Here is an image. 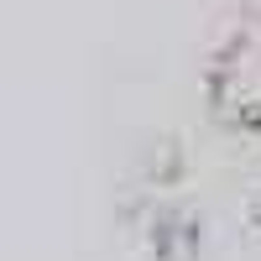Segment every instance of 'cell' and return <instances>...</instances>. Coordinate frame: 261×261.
<instances>
[{"label": "cell", "mask_w": 261, "mask_h": 261, "mask_svg": "<svg viewBox=\"0 0 261 261\" xmlns=\"http://www.w3.org/2000/svg\"><path fill=\"white\" fill-rule=\"evenodd\" d=\"M209 120L230 136L261 141V11H241L204 63Z\"/></svg>", "instance_id": "1"}, {"label": "cell", "mask_w": 261, "mask_h": 261, "mask_svg": "<svg viewBox=\"0 0 261 261\" xmlns=\"http://www.w3.org/2000/svg\"><path fill=\"white\" fill-rule=\"evenodd\" d=\"M146 256L151 261H199V246H204V220L193 214L188 204H157L146 214Z\"/></svg>", "instance_id": "2"}, {"label": "cell", "mask_w": 261, "mask_h": 261, "mask_svg": "<svg viewBox=\"0 0 261 261\" xmlns=\"http://www.w3.org/2000/svg\"><path fill=\"white\" fill-rule=\"evenodd\" d=\"M246 225H251V235L261 241V178H256L251 193H246Z\"/></svg>", "instance_id": "3"}]
</instances>
